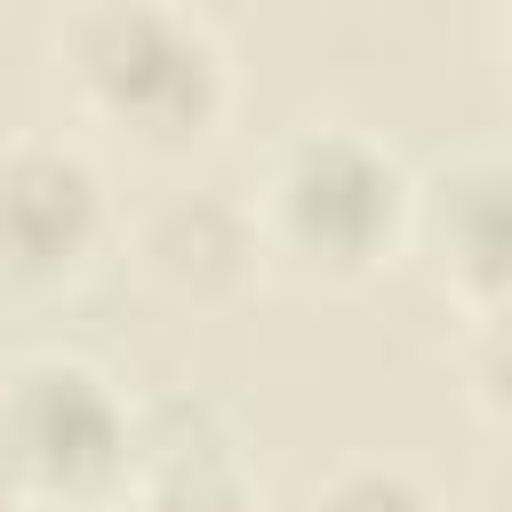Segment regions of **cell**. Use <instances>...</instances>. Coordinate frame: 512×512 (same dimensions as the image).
Segmentation results:
<instances>
[{
    "mask_svg": "<svg viewBox=\"0 0 512 512\" xmlns=\"http://www.w3.org/2000/svg\"><path fill=\"white\" fill-rule=\"evenodd\" d=\"M136 464L120 384L80 352H24L0 368V472L16 504H96Z\"/></svg>",
    "mask_w": 512,
    "mask_h": 512,
    "instance_id": "3957f363",
    "label": "cell"
},
{
    "mask_svg": "<svg viewBox=\"0 0 512 512\" xmlns=\"http://www.w3.org/2000/svg\"><path fill=\"white\" fill-rule=\"evenodd\" d=\"M8 504H16V496H8V472H0V512H8Z\"/></svg>",
    "mask_w": 512,
    "mask_h": 512,
    "instance_id": "ba28073f",
    "label": "cell"
},
{
    "mask_svg": "<svg viewBox=\"0 0 512 512\" xmlns=\"http://www.w3.org/2000/svg\"><path fill=\"white\" fill-rule=\"evenodd\" d=\"M72 88L96 120L136 144H192L232 104V64L192 8L168 0H104L64 24Z\"/></svg>",
    "mask_w": 512,
    "mask_h": 512,
    "instance_id": "7a4b0ae2",
    "label": "cell"
},
{
    "mask_svg": "<svg viewBox=\"0 0 512 512\" xmlns=\"http://www.w3.org/2000/svg\"><path fill=\"white\" fill-rule=\"evenodd\" d=\"M128 512H256V496H248V480L232 472L224 448H176L144 472Z\"/></svg>",
    "mask_w": 512,
    "mask_h": 512,
    "instance_id": "8992f818",
    "label": "cell"
},
{
    "mask_svg": "<svg viewBox=\"0 0 512 512\" xmlns=\"http://www.w3.org/2000/svg\"><path fill=\"white\" fill-rule=\"evenodd\" d=\"M112 232L104 168L64 136L0 144V288L40 296L64 288Z\"/></svg>",
    "mask_w": 512,
    "mask_h": 512,
    "instance_id": "277c9868",
    "label": "cell"
},
{
    "mask_svg": "<svg viewBox=\"0 0 512 512\" xmlns=\"http://www.w3.org/2000/svg\"><path fill=\"white\" fill-rule=\"evenodd\" d=\"M304 512H440V504H432V488H424L408 464L360 456V464H336V472L312 488Z\"/></svg>",
    "mask_w": 512,
    "mask_h": 512,
    "instance_id": "52a82bcc",
    "label": "cell"
},
{
    "mask_svg": "<svg viewBox=\"0 0 512 512\" xmlns=\"http://www.w3.org/2000/svg\"><path fill=\"white\" fill-rule=\"evenodd\" d=\"M432 240L440 256V280L448 296L472 304L480 328H504V160L480 144V152H456L408 208V240Z\"/></svg>",
    "mask_w": 512,
    "mask_h": 512,
    "instance_id": "5b68a950",
    "label": "cell"
},
{
    "mask_svg": "<svg viewBox=\"0 0 512 512\" xmlns=\"http://www.w3.org/2000/svg\"><path fill=\"white\" fill-rule=\"evenodd\" d=\"M408 208L416 184L368 128L312 120L264 160L256 248H280L320 280H368L384 256L408 248Z\"/></svg>",
    "mask_w": 512,
    "mask_h": 512,
    "instance_id": "6da1fadb",
    "label": "cell"
}]
</instances>
